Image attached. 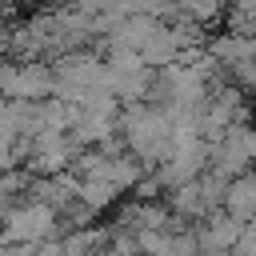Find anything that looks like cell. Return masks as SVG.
<instances>
[{"label":"cell","mask_w":256,"mask_h":256,"mask_svg":"<svg viewBox=\"0 0 256 256\" xmlns=\"http://www.w3.org/2000/svg\"><path fill=\"white\" fill-rule=\"evenodd\" d=\"M116 132L124 140V148H132L148 168H156L168 152H172V140H176V128H172V112L164 104H148V100H136L128 104L120 116H116Z\"/></svg>","instance_id":"6da1fadb"},{"label":"cell","mask_w":256,"mask_h":256,"mask_svg":"<svg viewBox=\"0 0 256 256\" xmlns=\"http://www.w3.org/2000/svg\"><path fill=\"white\" fill-rule=\"evenodd\" d=\"M12 164H20V140H16V136H8V132L0 128V172H4V168H12Z\"/></svg>","instance_id":"52a82bcc"},{"label":"cell","mask_w":256,"mask_h":256,"mask_svg":"<svg viewBox=\"0 0 256 256\" xmlns=\"http://www.w3.org/2000/svg\"><path fill=\"white\" fill-rule=\"evenodd\" d=\"M232 252H252V256H256V220H244V224H240V236H236Z\"/></svg>","instance_id":"ba28073f"},{"label":"cell","mask_w":256,"mask_h":256,"mask_svg":"<svg viewBox=\"0 0 256 256\" xmlns=\"http://www.w3.org/2000/svg\"><path fill=\"white\" fill-rule=\"evenodd\" d=\"M60 232V212L44 200H24V204H12L8 216L0 220V248H44L52 236Z\"/></svg>","instance_id":"7a4b0ae2"},{"label":"cell","mask_w":256,"mask_h":256,"mask_svg":"<svg viewBox=\"0 0 256 256\" xmlns=\"http://www.w3.org/2000/svg\"><path fill=\"white\" fill-rule=\"evenodd\" d=\"M76 176H80V172H76ZM116 196H120V192H116L104 176H80V184H76V200H80L84 208H92V212H104Z\"/></svg>","instance_id":"8992f818"},{"label":"cell","mask_w":256,"mask_h":256,"mask_svg":"<svg viewBox=\"0 0 256 256\" xmlns=\"http://www.w3.org/2000/svg\"><path fill=\"white\" fill-rule=\"evenodd\" d=\"M236 236H240V220L232 212H224V208H216L212 216H204V224L196 228V244L204 252H232Z\"/></svg>","instance_id":"277c9868"},{"label":"cell","mask_w":256,"mask_h":256,"mask_svg":"<svg viewBox=\"0 0 256 256\" xmlns=\"http://www.w3.org/2000/svg\"><path fill=\"white\" fill-rule=\"evenodd\" d=\"M224 212H232L240 224L256 220V168H244L240 176L228 180V188H224Z\"/></svg>","instance_id":"5b68a950"},{"label":"cell","mask_w":256,"mask_h":256,"mask_svg":"<svg viewBox=\"0 0 256 256\" xmlns=\"http://www.w3.org/2000/svg\"><path fill=\"white\" fill-rule=\"evenodd\" d=\"M0 96L8 100H48L56 96V68L44 56H16L0 64Z\"/></svg>","instance_id":"3957f363"}]
</instances>
